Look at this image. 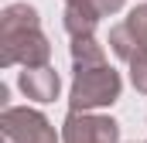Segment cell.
I'll use <instances>...</instances> for the list:
<instances>
[{
    "label": "cell",
    "instance_id": "obj_4",
    "mask_svg": "<svg viewBox=\"0 0 147 143\" xmlns=\"http://www.w3.org/2000/svg\"><path fill=\"white\" fill-rule=\"evenodd\" d=\"M62 143H120V123L96 112H69L62 123Z\"/></svg>",
    "mask_w": 147,
    "mask_h": 143
},
{
    "label": "cell",
    "instance_id": "obj_9",
    "mask_svg": "<svg viewBox=\"0 0 147 143\" xmlns=\"http://www.w3.org/2000/svg\"><path fill=\"white\" fill-rule=\"evenodd\" d=\"M127 27H130V34L137 37V44L147 51V3H140V7H134L130 14H127V21H123Z\"/></svg>",
    "mask_w": 147,
    "mask_h": 143
},
{
    "label": "cell",
    "instance_id": "obj_10",
    "mask_svg": "<svg viewBox=\"0 0 147 143\" xmlns=\"http://www.w3.org/2000/svg\"><path fill=\"white\" fill-rule=\"evenodd\" d=\"M130 82H134L137 92L147 96V51H140V55L130 61Z\"/></svg>",
    "mask_w": 147,
    "mask_h": 143
},
{
    "label": "cell",
    "instance_id": "obj_6",
    "mask_svg": "<svg viewBox=\"0 0 147 143\" xmlns=\"http://www.w3.org/2000/svg\"><path fill=\"white\" fill-rule=\"evenodd\" d=\"M96 24H99V17H96L92 10H86V7H75V3H65L62 27H65V34L72 37V41H75V37H92Z\"/></svg>",
    "mask_w": 147,
    "mask_h": 143
},
{
    "label": "cell",
    "instance_id": "obj_2",
    "mask_svg": "<svg viewBox=\"0 0 147 143\" xmlns=\"http://www.w3.org/2000/svg\"><path fill=\"white\" fill-rule=\"evenodd\" d=\"M120 72L110 65H96V68H75L72 75V92H69V109L72 112H92V109L113 106L120 99Z\"/></svg>",
    "mask_w": 147,
    "mask_h": 143
},
{
    "label": "cell",
    "instance_id": "obj_11",
    "mask_svg": "<svg viewBox=\"0 0 147 143\" xmlns=\"http://www.w3.org/2000/svg\"><path fill=\"white\" fill-rule=\"evenodd\" d=\"M144 143H147V140H144Z\"/></svg>",
    "mask_w": 147,
    "mask_h": 143
},
{
    "label": "cell",
    "instance_id": "obj_8",
    "mask_svg": "<svg viewBox=\"0 0 147 143\" xmlns=\"http://www.w3.org/2000/svg\"><path fill=\"white\" fill-rule=\"evenodd\" d=\"M106 44L113 48V55H116V58H123L127 65H130V61L144 51V48L137 44V37L130 34V27H127V24H116V27L110 31V41H106Z\"/></svg>",
    "mask_w": 147,
    "mask_h": 143
},
{
    "label": "cell",
    "instance_id": "obj_5",
    "mask_svg": "<svg viewBox=\"0 0 147 143\" xmlns=\"http://www.w3.org/2000/svg\"><path fill=\"white\" fill-rule=\"evenodd\" d=\"M17 85L31 102H55L58 89H62V78L51 65H41V68H24L17 75Z\"/></svg>",
    "mask_w": 147,
    "mask_h": 143
},
{
    "label": "cell",
    "instance_id": "obj_1",
    "mask_svg": "<svg viewBox=\"0 0 147 143\" xmlns=\"http://www.w3.org/2000/svg\"><path fill=\"white\" fill-rule=\"evenodd\" d=\"M0 65L41 68L51 65V41L41 34V17L31 3H10L0 14Z\"/></svg>",
    "mask_w": 147,
    "mask_h": 143
},
{
    "label": "cell",
    "instance_id": "obj_7",
    "mask_svg": "<svg viewBox=\"0 0 147 143\" xmlns=\"http://www.w3.org/2000/svg\"><path fill=\"white\" fill-rule=\"evenodd\" d=\"M69 55H72V68L106 65V48H103L96 37H75L72 44H69Z\"/></svg>",
    "mask_w": 147,
    "mask_h": 143
},
{
    "label": "cell",
    "instance_id": "obj_3",
    "mask_svg": "<svg viewBox=\"0 0 147 143\" xmlns=\"http://www.w3.org/2000/svg\"><path fill=\"white\" fill-rule=\"evenodd\" d=\"M0 143H58L45 112L28 106H7L0 112Z\"/></svg>",
    "mask_w": 147,
    "mask_h": 143
}]
</instances>
